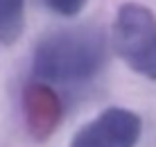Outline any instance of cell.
<instances>
[{"label": "cell", "mask_w": 156, "mask_h": 147, "mask_svg": "<svg viewBox=\"0 0 156 147\" xmlns=\"http://www.w3.org/2000/svg\"><path fill=\"white\" fill-rule=\"evenodd\" d=\"M43 2H45L52 12H57L61 16H75L86 7L88 0H43Z\"/></svg>", "instance_id": "5"}, {"label": "cell", "mask_w": 156, "mask_h": 147, "mask_svg": "<svg viewBox=\"0 0 156 147\" xmlns=\"http://www.w3.org/2000/svg\"><path fill=\"white\" fill-rule=\"evenodd\" d=\"M25 27V0H0V43L12 45Z\"/></svg>", "instance_id": "4"}, {"label": "cell", "mask_w": 156, "mask_h": 147, "mask_svg": "<svg viewBox=\"0 0 156 147\" xmlns=\"http://www.w3.org/2000/svg\"><path fill=\"white\" fill-rule=\"evenodd\" d=\"M143 122L129 109L111 106L73 136L70 147H136Z\"/></svg>", "instance_id": "3"}, {"label": "cell", "mask_w": 156, "mask_h": 147, "mask_svg": "<svg viewBox=\"0 0 156 147\" xmlns=\"http://www.w3.org/2000/svg\"><path fill=\"white\" fill-rule=\"evenodd\" d=\"M106 61V36L95 25H75L45 34L34 48L32 66L48 81H84Z\"/></svg>", "instance_id": "1"}, {"label": "cell", "mask_w": 156, "mask_h": 147, "mask_svg": "<svg viewBox=\"0 0 156 147\" xmlns=\"http://www.w3.org/2000/svg\"><path fill=\"white\" fill-rule=\"evenodd\" d=\"M118 57L133 73L156 81V16L138 2L120 5L111 30Z\"/></svg>", "instance_id": "2"}]
</instances>
